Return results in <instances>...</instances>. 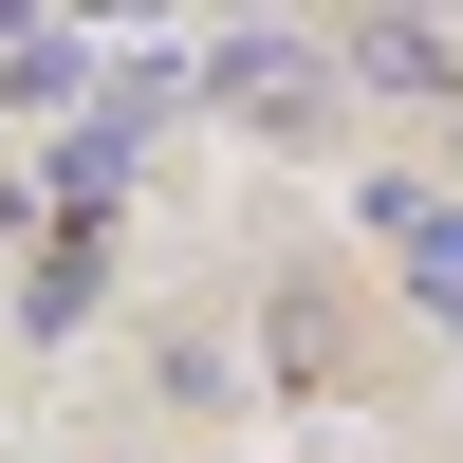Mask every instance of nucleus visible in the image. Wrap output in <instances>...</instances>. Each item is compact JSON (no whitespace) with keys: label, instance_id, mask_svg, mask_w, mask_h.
<instances>
[{"label":"nucleus","instance_id":"obj_1","mask_svg":"<svg viewBox=\"0 0 463 463\" xmlns=\"http://www.w3.org/2000/svg\"><path fill=\"white\" fill-rule=\"evenodd\" d=\"M204 93H241L260 130H316V37H222V56H204Z\"/></svg>","mask_w":463,"mask_h":463},{"label":"nucleus","instance_id":"obj_2","mask_svg":"<svg viewBox=\"0 0 463 463\" xmlns=\"http://www.w3.org/2000/svg\"><path fill=\"white\" fill-rule=\"evenodd\" d=\"M408 297L463 334V204H427V222H408Z\"/></svg>","mask_w":463,"mask_h":463},{"label":"nucleus","instance_id":"obj_3","mask_svg":"<svg viewBox=\"0 0 463 463\" xmlns=\"http://www.w3.org/2000/svg\"><path fill=\"white\" fill-rule=\"evenodd\" d=\"M93 279H111V241H93V222H74V241L37 260V334H74V316H93Z\"/></svg>","mask_w":463,"mask_h":463}]
</instances>
